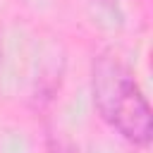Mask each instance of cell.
Segmentation results:
<instances>
[{"label": "cell", "mask_w": 153, "mask_h": 153, "mask_svg": "<svg viewBox=\"0 0 153 153\" xmlns=\"http://www.w3.org/2000/svg\"><path fill=\"white\" fill-rule=\"evenodd\" d=\"M91 93L100 117L127 141L146 146L153 134L151 105L129 65L112 50L96 55L91 67Z\"/></svg>", "instance_id": "1"}, {"label": "cell", "mask_w": 153, "mask_h": 153, "mask_svg": "<svg viewBox=\"0 0 153 153\" xmlns=\"http://www.w3.org/2000/svg\"><path fill=\"white\" fill-rule=\"evenodd\" d=\"M0 55H2V48H0Z\"/></svg>", "instance_id": "2"}]
</instances>
